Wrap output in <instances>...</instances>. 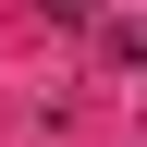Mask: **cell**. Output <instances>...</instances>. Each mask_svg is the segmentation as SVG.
Segmentation results:
<instances>
[{
	"label": "cell",
	"instance_id": "1",
	"mask_svg": "<svg viewBox=\"0 0 147 147\" xmlns=\"http://www.w3.org/2000/svg\"><path fill=\"white\" fill-rule=\"evenodd\" d=\"M123 61H135V74H147V12H135V25H123Z\"/></svg>",
	"mask_w": 147,
	"mask_h": 147
}]
</instances>
